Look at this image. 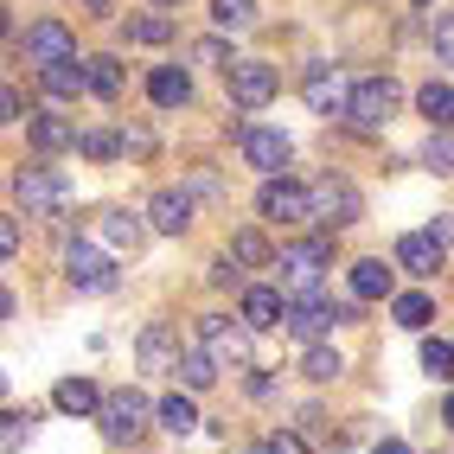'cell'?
<instances>
[{"label":"cell","instance_id":"6da1fadb","mask_svg":"<svg viewBox=\"0 0 454 454\" xmlns=\"http://www.w3.org/2000/svg\"><path fill=\"white\" fill-rule=\"evenodd\" d=\"M276 269H282V294H288V301H308V294H320V276L333 269V244H326V237L288 244V250L276 256Z\"/></svg>","mask_w":454,"mask_h":454},{"label":"cell","instance_id":"7a4b0ae2","mask_svg":"<svg viewBox=\"0 0 454 454\" xmlns=\"http://www.w3.org/2000/svg\"><path fill=\"white\" fill-rule=\"evenodd\" d=\"M13 199L26 205V218H58V211H71V179L65 173H51V167H26L13 173Z\"/></svg>","mask_w":454,"mask_h":454},{"label":"cell","instance_id":"3957f363","mask_svg":"<svg viewBox=\"0 0 454 454\" xmlns=\"http://www.w3.org/2000/svg\"><path fill=\"white\" fill-rule=\"evenodd\" d=\"M358 218H365L358 186H352V179H340V173H320V179H314V224H320V231H346V224H358Z\"/></svg>","mask_w":454,"mask_h":454},{"label":"cell","instance_id":"277c9868","mask_svg":"<svg viewBox=\"0 0 454 454\" xmlns=\"http://www.w3.org/2000/svg\"><path fill=\"white\" fill-rule=\"evenodd\" d=\"M250 333H256V326H250L244 314H237V320H231V314H205V320H199V346L218 358V365H250Z\"/></svg>","mask_w":454,"mask_h":454},{"label":"cell","instance_id":"5b68a950","mask_svg":"<svg viewBox=\"0 0 454 454\" xmlns=\"http://www.w3.org/2000/svg\"><path fill=\"white\" fill-rule=\"evenodd\" d=\"M256 211L269 224H314V186H294V179L269 173L262 192H256Z\"/></svg>","mask_w":454,"mask_h":454},{"label":"cell","instance_id":"8992f818","mask_svg":"<svg viewBox=\"0 0 454 454\" xmlns=\"http://www.w3.org/2000/svg\"><path fill=\"white\" fill-rule=\"evenodd\" d=\"M397 103H403V90H397V77H358L352 83V122L358 129H384L390 115H397Z\"/></svg>","mask_w":454,"mask_h":454},{"label":"cell","instance_id":"52a82bcc","mask_svg":"<svg viewBox=\"0 0 454 454\" xmlns=\"http://www.w3.org/2000/svg\"><path fill=\"white\" fill-rule=\"evenodd\" d=\"M231 83V103L237 109H262L269 97H276V65H262V58H237V65L224 71Z\"/></svg>","mask_w":454,"mask_h":454},{"label":"cell","instance_id":"ba28073f","mask_svg":"<svg viewBox=\"0 0 454 454\" xmlns=\"http://www.w3.org/2000/svg\"><path fill=\"white\" fill-rule=\"evenodd\" d=\"M301 97H308L314 115H346V109H352V83L333 71V65H308V77H301Z\"/></svg>","mask_w":454,"mask_h":454},{"label":"cell","instance_id":"9c48e42d","mask_svg":"<svg viewBox=\"0 0 454 454\" xmlns=\"http://www.w3.org/2000/svg\"><path fill=\"white\" fill-rule=\"evenodd\" d=\"M65 58H77V39H71V26L65 20H39V26H26V65H65Z\"/></svg>","mask_w":454,"mask_h":454},{"label":"cell","instance_id":"30bf717a","mask_svg":"<svg viewBox=\"0 0 454 454\" xmlns=\"http://www.w3.org/2000/svg\"><path fill=\"white\" fill-rule=\"evenodd\" d=\"M147 429V397L141 390H115V397H103V435L109 442H135Z\"/></svg>","mask_w":454,"mask_h":454},{"label":"cell","instance_id":"8fae6325","mask_svg":"<svg viewBox=\"0 0 454 454\" xmlns=\"http://www.w3.org/2000/svg\"><path fill=\"white\" fill-rule=\"evenodd\" d=\"M65 276H71V288H83V294H109V288H115L109 256L90 250V244H71V250H65Z\"/></svg>","mask_w":454,"mask_h":454},{"label":"cell","instance_id":"7c38bea8","mask_svg":"<svg viewBox=\"0 0 454 454\" xmlns=\"http://www.w3.org/2000/svg\"><path fill=\"white\" fill-rule=\"evenodd\" d=\"M147 224H154L160 237H186L192 231V192L186 186H160L154 199H147Z\"/></svg>","mask_w":454,"mask_h":454},{"label":"cell","instance_id":"4fadbf2b","mask_svg":"<svg viewBox=\"0 0 454 454\" xmlns=\"http://www.w3.org/2000/svg\"><path fill=\"white\" fill-rule=\"evenodd\" d=\"M237 147H244V160L256 167V173H282L288 167V135L282 129H237Z\"/></svg>","mask_w":454,"mask_h":454},{"label":"cell","instance_id":"5bb4252c","mask_svg":"<svg viewBox=\"0 0 454 454\" xmlns=\"http://www.w3.org/2000/svg\"><path fill=\"white\" fill-rule=\"evenodd\" d=\"M333 320H340V308H326L320 294H308V301H288V314H282V326L294 333L301 346H314V340H320V333H326Z\"/></svg>","mask_w":454,"mask_h":454},{"label":"cell","instance_id":"9a60e30c","mask_svg":"<svg viewBox=\"0 0 454 454\" xmlns=\"http://www.w3.org/2000/svg\"><path fill=\"white\" fill-rule=\"evenodd\" d=\"M135 358H141V372H167V365H179V340H173V326H167V320L141 326V340H135Z\"/></svg>","mask_w":454,"mask_h":454},{"label":"cell","instance_id":"2e32d148","mask_svg":"<svg viewBox=\"0 0 454 454\" xmlns=\"http://www.w3.org/2000/svg\"><path fill=\"white\" fill-rule=\"evenodd\" d=\"M397 269H410V276H435L442 269V244L429 231H410V237H397V256H390Z\"/></svg>","mask_w":454,"mask_h":454},{"label":"cell","instance_id":"e0dca14e","mask_svg":"<svg viewBox=\"0 0 454 454\" xmlns=\"http://www.w3.org/2000/svg\"><path fill=\"white\" fill-rule=\"evenodd\" d=\"M39 77H45V97L71 103V97H83V90H90V58H65V65H45Z\"/></svg>","mask_w":454,"mask_h":454},{"label":"cell","instance_id":"ac0fdd59","mask_svg":"<svg viewBox=\"0 0 454 454\" xmlns=\"http://www.w3.org/2000/svg\"><path fill=\"white\" fill-rule=\"evenodd\" d=\"M147 231H154V224H147V211H103V237L115 250H129V256L147 244Z\"/></svg>","mask_w":454,"mask_h":454},{"label":"cell","instance_id":"d6986e66","mask_svg":"<svg viewBox=\"0 0 454 454\" xmlns=\"http://www.w3.org/2000/svg\"><path fill=\"white\" fill-rule=\"evenodd\" d=\"M390 288H397V269H384L378 256L352 262V294L358 301H390Z\"/></svg>","mask_w":454,"mask_h":454},{"label":"cell","instance_id":"ffe728a7","mask_svg":"<svg viewBox=\"0 0 454 454\" xmlns=\"http://www.w3.org/2000/svg\"><path fill=\"white\" fill-rule=\"evenodd\" d=\"M282 314H288V294H282V288H250V294H244V320H250L256 333L282 326Z\"/></svg>","mask_w":454,"mask_h":454},{"label":"cell","instance_id":"44dd1931","mask_svg":"<svg viewBox=\"0 0 454 454\" xmlns=\"http://www.w3.org/2000/svg\"><path fill=\"white\" fill-rule=\"evenodd\" d=\"M147 97H154L160 109H186V103H192V77L173 71V65H160L154 77H147Z\"/></svg>","mask_w":454,"mask_h":454},{"label":"cell","instance_id":"7402d4cb","mask_svg":"<svg viewBox=\"0 0 454 454\" xmlns=\"http://www.w3.org/2000/svg\"><path fill=\"white\" fill-rule=\"evenodd\" d=\"M416 109L429 115V129H454V83H435L429 77V83L416 90Z\"/></svg>","mask_w":454,"mask_h":454},{"label":"cell","instance_id":"603a6c76","mask_svg":"<svg viewBox=\"0 0 454 454\" xmlns=\"http://www.w3.org/2000/svg\"><path fill=\"white\" fill-rule=\"evenodd\" d=\"M77 122H65V115H33V147L39 154H58V147H77Z\"/></svg>","mask_w":454,"mask_h":454},{"label":"cell","instance_id":"cb8c5ba5","mask_svg":"<svg viewBox=\"0 0 454 454\" xmlns=\"http://www.w3.org/2000/svg\"><path fill=\"white\" fill-rule=\"evenodd\" d=\"M51 403L65 410V416H90V410H103V397H97V384H90V378H65V384L51 390Z\"/></svg>","mask_w":454,"mask_h":454},{"label":"cell","instance_id":"d4e9b609","mask_svg":"<svg viewBox=\"0 0 454 454\" xmlns=\"http://www.w3.org/2000/svg\"><path fill=\"white\" fill-rule=\"evenodd\" d=\"M173 372H179V384H186V390H205L224 365H218V358H211L205 346H192V352H179V365H173Z\"/></svg>","mask_w":454,"mask_h":454},{"label":"cell","instance_id":"484cf974","mask_svg":"<svg viewBox=\"0 0 454 454\" xmlns=\"http://www.w3.org/2000/svg\"><path fill=\"white\" fill-rule=\"evenodd\" d=\"M390 320L410 326V333H422V326L435 320V301L429 294H390Z\"/></svg>","mask_w":454,"mask_h":454},{"label":"cell","instance_id":"4316f807","mask_svg":"<svg viewBox=\"0 0 454 454\" xmlns=\"http://www.w3.org/2000/svg\"><path fill=\"white\" fill-rule=\"evenodd\" d=\"M340 372H346V358L333 352V346H320V340H314L308 352H301V378H314V384H333Z\"/></svg>","mask_w":454,"mask_h":454},{"label":"cell","instance_id":"83f0119b","mask_svg":"<svg viewBox=\"0 0 454 454\" xmlns=\"http://www.w3.org/2000/svg\"><path fill=\"white\" fill-rule=\"evenodd\" d=\"M160 429H167V435H192V429H199V410H192L186 390H173V397L160 403Z\"/></svg>","mask_w":454,"mask_h":454},{"label":"cell","instance_id":"f1b7e54d","mask_svg":"<svg viewBox=\"0 0 454 454\" xmlns=\"http://www.w3.org/2000/svg\"><path fill=\"white\" fill-rule=\"evenodd\" d=\"M90 97H103V103L122 97V65L115 58H90Z\"/></svg>","mask_w":454,"mask_h":454},{"label":"cell","instance_id":"f546056e","mask_svg":"<svg viewBox=\"0 0 454 454\" xmlns=\"http://www.w3.org/2000/svg\"><path fill=\"white\" fill-rule=\"evenodd\" d=\"M422 167H429V173H454V129H429V141H422Z\"/></svg>","mask_w":454,"mask_h":454},{"label":"cell","instance_id":"4dcf8cb0","mask_svg":"<svg viewBox=\"0 0 454 454\" xmlns=\"http://www.w3.org/2000/svg\"><path fill=\"white\" fill-rule=\"evenodd\" d=\"M231 256L244 262V269H262V262H276V256H269V237H262V231H237V237H231Z\"/></svg>","mask_w":454,"mask_h":454},{"label":"cell","instance_id":"1f68e13d","mask_svg":"<svg viewBox=\"0 0 454 454\" xmlns=\"http://www.w3.org/2000/svg\"><path fill=\"white\" fill-rule=\"evenodd\" d=\"M211 20L224 33H244V26H256V0H211Z\"/></svg>","mask_w":454,"mask_h":454},{"label":"cell","instance_id":"d6a6232c","mask_svg":"<svg viewBox=\"0 0 454 454\" xmlns=\"http://www.w3.org/2000/svg\"><path fill=\"white\" fill-rule=\"evenodd\" d=\"M83 160H115V154H122V147H129V135H109V129H90L83 141Z\"/></svg>","mask_w":454,"mask_h":454},{"label":"cell","instance_id":"836d02e7","mask_svg":"<svg viewBox=\"0 0 454 454\" xmlns=\"http://www.w3.org/2000/svg\"><path fill=\"white\" fill-rule=\"evenodd\" d=\"M422 372H429V378H454V346L448 340H422Z\"/></svg>","mask_w":454,"mask_h":454},{"label":"cell","instance_id":"e575fe53","mask_svg":"<svg viewBox=\"0 0 454 454\" xmlns=\"http://www.w3.org/2000/svg\"><path fill=\"white\" fill-rule=\"evenodd\" d=\"M129 39H135V45H167V39H173V20H160V13L129 20Z\"/></svg>","mask_w":454,"mask_h":454},{"label":"cell","instance_id":"d590c367","mask_svg":"<svg viewBox=\"0 0 454 454\" xmlns=\"http://www.w3.org/2000/svg\"><path fill=\"white\" fill-rule=\"evenodd\" d=\"M20 442H33V410H7V429H0V448H7V454H20Z\"/></svg>","mask_w":454,"mask_h":454},{"label":"cell","instance_id":"8d00e7d4","mask_svg":"<svg viewBox=\"0 0 454 454\" xmlns=\"http://www.w3.org/2000/svg\"><path fill=\"white\" fill-rule=\"evenodd\" d=\"M250 454H308V442H301V435H288V429H276V435H262Z\"/></svg>","mask_w":454,"mask_h":454},{"label":"cell","instance_id":"74e56055","mask_svg":"<svg viewBox=\"0 0 454 454\" xmlns=\"http://www.w3.org/2000/svg\"><path fill=\"white\" fill-rule=\"evenodd\" d=\"M192 58H199V65H218V71H231V65H237L224 39H199V45H192Z\"/></svg>","mask_w":454,"mask_h":454},{"label":"cell","instance_id":"f35d334b","mask_svg":"<svg viewBox=\"0 0 454 454\" xmlns=\"http://www.w3.org/2000/svg\"><path fill=\"white\" fill-rule=\"evenodd\" d=\"M435 58H442V65H454V13L435 20Z\"/></svg>","mask_w":454,"mask_h":454},{"label":"cell","instance_id":"ab89813d","mask_svg":"<svg viewBox=\"0 0 454 454\" xmlns=\"http://www.w3.org/2000/svg\"><path fill=\"white\" fill-rule=\"evenodd\" d=\"M0 109H7V122H26V97H20V90L7 83V90H0Z\"/></svg>","mask_w":454,"mask_h":454},{"label":"cell","instance_id":"60d3db41","mask_svg":"<svg viewBox=\"0 0 454 454\" xmlns=\"http://www.w3.org/2000/svg\"><path fill=\"white\" fill-rule=\"evenodd\" d=\"M192 192H199V199H224V186H218V173H205V167L192 173Z\"/></svg>","mask_w":454,"mask_h":454},{"label":"cell","instance_id":"b9f144b4","mask_svg":"<svg viewBox=\"0 0 454 454\" xmlns=\"http://www.w3.org/2000/svg\"><path fill=\"white\" fill-rule=\"evenodd\" d=\"M0 256H20V224L0 218Z\"/></svg>","mask_w":454,"mask_h":454},{"label":"cell","instance_id":"7bdbcfd3","mask_svg":"<svg viewBox=\"0 0 454 454\" xmlns=\"http://www.w3.org/2000/svg\"><path fill=\"white\" fill-rule=\"evenodd\" d=\"M429 237H435V244H442V250L454 244V218H448V211H442V218H429Z\"/></svg>","mask_w":454,"mask_h":454},{"label":"cell","instance_id":"ee69618b","mask_svg":"<svg viewBox=\"0 0 454 454\" xmlns=\"http://www.w3.org/2000/svg\"><path fill=\"white\" fill-rule=\"evenodd\" d=\"M372 454H410V442H397V435H384V442H378Z\"/></svg>","mask_w":454,"mask_h":454},{"label":"cell","instance_id":"f6af8a7d","mask_svg":"<svg viewBox=\"0 0 454 454\" xmlns=\"http://www.w3.org/2000/svg\"><path fill=\"white\" fill-rule=\"evenodd\" d=\"M83 7H90V13H109V0H83Z\"/></svg>","mask_w":454,"mask_h":454},{"label":"cell","instance_id":"bcb514c9","mask_svg":"<svg viewBox=\"0 0 454 454\" xmlns=\"http://www.w3.org/2000/svg\"><path fill=\"white\" fill-rule=\"evenodd\" d=\"M442 422H448V429H454V397H448V410H442Z\"/></svg>","mask_w":454,"mask_h":454},{"label":"cell","instance_id":"7dc6e473","mask_svg":"<svg viewBox=\"0 0 454 454\" xmlns=\"http://www.w3.org/2000/svg\"><path fill=\"white\" fill-rule=\"evenodd\" d=\"M154 7H179V0H154Z\"/></svg>","mask_w":454,"mask_h":454},{"label":"cell","instance_id":"c3c4849f","mask_svg":"<svg viewBox=\"0 0 454 454\" xmlns=\"http://www.w3.org/2000/svg\"><path fill=\"white\" fill-rule=\"evenodd\" d=\"M416 7H429V0H416Z\"/></svg>","mask_w":454,"mask_h":454}]
</instances>
